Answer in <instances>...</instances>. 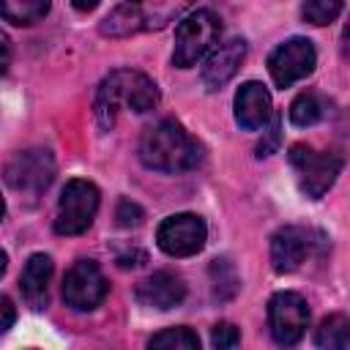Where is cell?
Returning a JSON list of instances; mask_svg holds the SVG:
<instances>
[{"label": "cell", "instance_id": "cell-22", "mask_svg": "<svg viewBox=\"0 0 350 350\" xmlns=\"http://www.w3.org/2000/svg\"><path fill=\"white\" fill-rule=\"evenodd\" d=\"M241 342V334H238V328L232 325V323H216L213 325V331H211V345L213 347H219V350H227V347H235Z\"/></svg>", "mask_w": 350, "mask_h": 350}, {"label": "cell", "instance_id": "cell-9", "mask_svg": "<svg viewBox=\"0 0 350 350\" xmlns=\"http://www.w3.org/2000/svg\"><path fill=\"white\" fill-rule=\"evenodd\" d=\"M314 63H317L314 44L309 38L295 36V38H287L284 44H279L268 55V74L276 88H290L298 79L309 77L314 71Z\"/></svg>", "mask_w": 350, "mask_h": 350}, {"label": "cell", "instance_id": "cell-17", "mask_svg": "<svg viewBox=\"0 0 350 350\" xmlns=\"http://www.w3.org/2000/svg\"><path fill=\"white\" fill-rule=\"evenodd\" d=\"M52 0H0V16L11 25H33L46 16Z\"/></svg>", "mask_w": 350, "mask_h": 350}, {"label": "cell", "instance_id": "cell-1", "mask_svg": "<svg viewBox=\"0 0 350 350\" xmlns=\"http://www.w3.org/2000/svg\"><path fill=\"white\" fill-rule=\"evenodd\" d=\"M159 98H161V93L148 74L131 71V68H118L109 77H104L96 90V104H93L96 120L104 131H109L115 126L120 107H129L131 112L142 115V112H150L159 104Z\"/></svg>", "mask_w": 350, "mask_h": 350}, {"label": "cell", "instance_id": "cell-13", "mask_svg": "<svg viewBox=\"0 0 350 350\" xmlns=\"http://www.w3.org/2000/svg\"><path fill=\"white\" fill-rule=\"evenodd\" d=\"M235 123L246 131H257L265 129V123L271 120L273 109H271V93L260 85V82H243L235 93Z\"/></svg>", "mask_w": 350, "mask_h": 350}, {"label": "cell", "instance_id": "cell-23", "mask_svg": "<svg viewBox=\"0 0 350 350\" xmlns=\"http://www.w3.org/2000/svg\"><path fill=\"white\" fill-rule=\"evenodd\" d=\"M279 142H282V118L279 115H271V129H268V134L257 142V156L262 159V156H271L276 148H279Z\"/></svg>", "mask_w": 350, "mask_h": 350}, {"label": "cell", "instance_id": "cell-20", "mask_svg": "<svg viewBox=\"0 0 350 350\" xmlns=\"http://www.w3.org/2000/svg\"><path fill=\"white\" fill-rule=\"evenodd\" d=\"M323 118V101L317 93H301L295 96V101L290 104V120L293 126H314Z\"/></svg>", "mask_w": 350, "mask_h": 350}, {"label": "cell", "instance_id": "cell-16", "mask_svg": "<svg viewBox=\"0 0 350 350\" xmlns=\"http://www.w3.org/2000/svg\"><path fill=\"white\" fill-rule=\"evenodd\" d=\"M52 257L49 254H33L19 276V287H22V298L33 306L41 309L46 304V290H49V279H52Z\"/></svg>", "mask_w": 350, "mask_h": 350}, {"label": "cell", "instance_id": "cell-19", "mask_svg": "<svg viewBox=\"0 0 350 350\" xmlns=\"http://www.w3.org/2000/svg\"><path fill=\"white\" fill-rule=\"evenodd\" d=\"M148 347H161V350H200V336L191 328H186V325L164 328L161 334L150 336Z\"/></svg>", "mask_w": 350, "mask_h": 350}, {"label": "cell", "instance_id": "cell-11", "mask_svg": "<svg viewBox=\"0 0 350 350\" xmlns=\"http://www.w3.org/2000/svg\"><path fill=\"white\" fill-rule=\"evenodd\" d=\"M107 279L93 260H77L63 279V301L77 312H90L107 298Z\"/></svg>", "mask_w": 350, "mask_h": 350}, {"label": "cell", "instance_id": "cell-27", "mask_svg": "<svg viewBox=\"0 0 350 350\" xmlns=\"http://www.w3.org/2000/svg\"><path fill=\"white\" fill-rule=\"evenodd\" d=\"M98 3H101V0H71V5H74L77 11H85V14H88V11H93Z\"/></svg>", "mask_w": 350, "mask_h": 350}, {"label": "cell", "instance_id": "cell-25", "mask_svg": "<svg viewBox=\"0 0 350 350\" xmlns=\"http://www.w3.org/2000/svg\"><path fill=\"white\" fill-rule=\"evenodd\" d=\"M14 320H16V309H14L11 298L0 295V334H3V331H8V328L14 325Z\"/></svg>", "mask_w": 350, "mask_h": 350}, {"label": "cell", "instance_id": "cell-7", "mask_svg": "<svg viewBox=\"0 0 350 350\" xmlns=\"http://www.w3.org/2000/svg\"><path fill=\"white\" fill-rule=\"evenodd\" d=\"M55 180V156L46 148H27L5 164V183L22 194H41Z\"/></svg>", "mask_w": 350, "mask_h": 350}, {"label": "cell", "instance_id": "cell-4", "mask_svg": "<svg viewBox=\"0 0 350 350\" xmlns=\"http://www.w3.org/2000/svg\"><path fill=\"white\" fill-rule=\"evenodd\" d=\"M221 25L219 16L208 8H200L194 14H189L178 30H175V49H172V63L178 68H189L194 66L216 41H219Z\"/></svg>", "mask_w": 350, "mask_h": 350}, {"label": "cell", "instance_id": "cell-5", "mask_svg": "<svg viewBox=\"0 0 350 350\" xmlns=\"http://www.w3.org/2000/svg\"><path fill=\"white\" fill-rule=\"evenodd\" d=\"M98 211V189L90 180L74 178L66 183L60 200H57V216H55V232L57 235H79L85 232Z\"/></svg>", "mask_w": 350, "mask_h": 350}, {"label": "cell", "instance_id": "cell-18", "mask_svg": "<svg viewBox=\"0 0 350 350\" xmlns=\"http://www.w3.org/2000/svg\"><path fill=\"white\" fill-rule=\"evenodd\" d=\"M314 342L325 350H345L350 345V320L345 314H331L320 323Z\"/></svg>", "mask_w": 350, "mask_h": 350}, {"label": "cell", "instance_id": "cell-26", "mask_svg": "<svg viewBox=\"0 0 350 350\" xmlns=\"http://www.w3.org/2000/svg\"><path fill=\"white\" fill-rule=\"evenodd\" d=\"M8 66H11V41H8V36L0 30V77L8 71Z\"/></svg>", "mask_w": 350, "mask_h": 350}, {"label": "cell", "instance_id": "cell-15", "mask_svg": "<svg viewBox=\"0 0 350 350\" xmlns=\"http://www.w3.org/2000/svg\"><path fill=\"white\" fill-rule=\"evenodd\" d=\"M243 57H246V41L243 38H230L221 46H216L211 52V57L205 60V66H202V82H205V88H211V90L224 88L238 74Z\"/></svg>", "mask_w": 350, "mask_h": 350}, {"label": "cell", "instance_id": "cell-2", "mask_svg": "<svg viewBox=\"0 0 350 350\" xmlns=\"http://www.w3.org/2000/svg\"><path fill=\"white\" fill-rule=\"evenodd\" d=\"M200 159H202V148L172 118H164L156 126L145 129V134L139 139V161L148 170L186 172V170H194L200 164Z\"/></svg>", "mask_w": 350, "mask_h": 350}, {"label": "cell", "instance_id": "cell-29", "mask_svg": "<svg viewBox=\"0 0 350 350\" xmlns=\"http://www.w3.org/2000/svg\"><path fill=\"white\" fill-rule=\"evenodd\" d=\"M3 213H5V202H3V197H0V219H3Z\"/></svg>", "mask_w": 350, "mask_h": 350}, {"label": "cell", "instance_id": "cell-10", "mask_svg": "<svg viewBox=\"0 0 350 350\" xmlns=\"http://www.w3.org/2000/svg\"><path fill=\"white\" fill-rule=\"evenodd\" d=\"M205 238H208V227L197 213L167 216L156 230V243L170 257H191L202 252Z\"/></svg>", "mask_w": 350, "mask_h": 350}, {"label": "cell", "instance_id": "cell-21", "mask_svg": "<svg viewBox=\"0 0 350 350\" xmlns=\"http://www.w3.org/2000/svg\"><path fill=\"white\" fill-rule=\"evenodd\" d=\"M342 8H345V0H304L301 16L304 22L323 27V25H331L342 14Z\"/></svg>", "mask_w": 350, "mask_h": 350}, {"label": "cell", "instance_id": "cell-6", "mask_svg": "<svg viewBox=\"0 0 350 350\" xmlns=\"http://www.w3.org/2000/svg\"><path fill=\"white\" fill-rule=\"evenodd\" d=\"M290 164L298 170L301 191L306 197H312V200H320L334 186V180L342 172V156H336V153H317V150H312L304 142L290 148Z\"/></svg>", "mask_w": 350, "mask_h": 350}, {"label": "cell", "instance_id": "cell-12", "mask_svg": "<svg viewBox=\"0 0 350 350\" xmlns=\"http://www.w3.org/2000/svg\"><path fill=\"white\" fill-rule=\"evenodd\" d=\"M314 232L306 227H279L271 238V265L276 273H293L306 262V257L314 249Z\"/></svg>", "mask_w": 350, "mask_h": 350}, {"label": "cell", "instance_id": "cell-24", "mask_svg": "<svg viewBox=\"0 0 350 350\" xmlns=\"http://www.w3.org/2000/svg\"><path fill=\"white\" fill-rule=\"evenodd\" d=\"M142 216H145V213H142V208H139L137 202H131V200H120V202H118V213H115L118 224L131 227V224H139Z\"/></svg>", "mask_w": 350, "mask_h": 350}, {"label": "cell", "instance_id": "cell-28", "mask_svg": "<svg viewBox=\"0 0 350 350\" xmlns=\"http://www.w3.org/2000/svg\"><path fill=\"white\" fill-rule=\"evenodd\" d=\"M5 265H8V257H5V252L0 249V276L5 273Z\"/></svg>", "mask_w": 350, "mask_h": 350}, {"label": "cell", "instance_id": "cell-3", "mask_svg": "<svg viewBox=\"0 0 350 350\" xmlns=\"http://www.w3.org/2000/svg\"><path fill=\"white\" fill-rule=\"evenodd\" d=\"M194 0H120L101 22V33L109 38H126L145 30H161L178 19Z\"/></svg>", "mask_w": 350, "mask_h": 350}, {"label": "cell", "instance_id": "cell-8", "mask_svg": "<svg viewBox=\"0 0 350 350\" xmlns=\"http://www.w3.org/2000/svg\"><path fill=\"white\" fill-rule=\"evenodd\" d=\"M309 325V306L304 301V295L293 293V290H279L271 295L268 301V328L276 345H295L301 342V336L306 334Z\"/></svg>", "mask_w": 350, "mask_h": 350}, {"label": "cell", "instance_id": "cell-14", "mask_svg": "<svg viewBox=\"0 0 350 350\" xmlns=\"http://www.w3.org/2000/svg\"><path fill=\"white\" fill-rule=\"evenodd\" d=\"M186 298V282L172 271H156L137 284V301L150 309H172Z\"/></svg>", "mask_w": 350, "mask_h": 350}]
</instances>
